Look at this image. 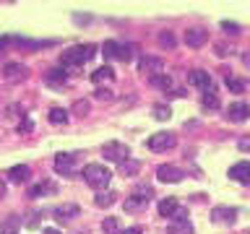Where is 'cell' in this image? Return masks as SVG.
Wrapping results in <instances>:
<instances>
[{
  "instance_id": "cell-43",
  "label": "cell",
  "mask_w": 250,
  "mask_h": 234,
  "mask_svg": "<svg viewBox=\"0 0 250 234\" xmlns=\"http://www.w3.org/2000/svg\"><path fill=\"white\" fill-rule=\"evenodd\" d=\"M78 234H81V232H78Z\"/></svg>"
},
{
  "instance_id": "cell-23",
  "label": "cell",
  "mask_w": 250,
  "mask_h": 234,
  "mask_svg": "<svg viewBox=\"0 0 250 234\" xmlns=\"http://www.w3.org/2000/svg\"><path fill=\"white\" fill-rule=\"evenodd\" d=\"M47 193H55V182H39L29 187V198H39V195H47Z\"/></svg>"
},
{
  "instance_id": "cell-11",
  "label": "cell",
  "mask_w": 250,
  "mask_h": 234,
  "mask_svg": "<svg viewBox=\"0 0 250 234\" xmlns=\"http://www.w3.org/2000/svg\"><path fill=\"white\" fill-rule=\"evenodd\" d=\"M211 218H214L216 224H234V218H237V208L216 206L214 211H211Z\"/></svg>"
},
{
  "instance_id": "cell-17",
  "label": "cell",
  "mask_w": 250,
  "mask_h": 234,
  "mask_svg": "<svg viewBox=\"0 0 250 234\" xmlns=\"http://www.w3.org/2000/svg\"><path fill=\"white\" fill-rule=\"evenodd\" d=\"M44 84L52 86V89H60V86H65V73L60 71V68H55V71H50L47 75H44Z\"/></svg>"
},
{
  "instance_id": "cell-16",
  "label": "cell",
  "mask_w": 250,
  "mask_h": 234,
  "mask_svg": "<svg viewBox=\"0 0 250 234\" xmlns=\"http://www.w3.org/2000/svg\"><path fill=\"white\" fill-rule=\"evenodd\" d=\"M8 180H11V182H16V185L29 182V180H32V169H29L26 164H16V167L8 169Z\"/></svg>"
},
{
  "instance_id": "cell-18",
  "label": "cell",
  "mask_w": 250,
  "mask_h": 234,
  "mask_svg": "<svg viewBox=\"0 0 250 234\" xmlns=\"http://www.w3.org/2000/svg\"><path fill=\"white\" fill-rule=\"evenodd\" d=\"M112 78H115V71H112L110 65H102V68H96V71L92 73L94 84H104V81H112Z\"/></svg>"
},
{
  "instance_id": "cell-9",
  "label": "cell",
  "mask_w": 250,
  "mask_h": 234,
  "mask_svg": "<svg viewBox=\"0 0 250 234\" xmlns=\"http://www.w3.org/2000/svg\"><path fill=\"white\" fill-rule=\"evenodd\" d=\"M206 42H209V32H206V29L195 26V29H188V32H185V44H188V47H195V50H198V47H203Z\"/></svg>"
},
{
  "instance_id": "cell-30",
  "label": "cell",
  "mask_w": 250,
  "mask_h": 234,
  "mask_svg": "<svg viewBox=\"0 0 250 234\" xmlns=\"http://www.w3.org/2000/svg\"><path fill=\"white\" fill-rule=\"evenodd\" d=\"M151 112H154V117H156V120H162V123L172 117V109L167 107V104H154V109H151Z\"/></svg>"
},
{
  "instance_id": "cell-25",
  "label": "cell",
  "mask_w": 250,
  "mask_h": 234,
  "mask_svg": "<svg viewBox=\"0 0 250 234\" xmlns=\"http://www.w3.org/2000/svg\"><path fill=\"white\" fill-rule=\"evenodd\" d=\"M201 104H203L206 109H219V96H216L214 89H206V91H203V96H201Z\"/></svg>"
},
{
  "instance_id": "cell-13",
  "label": "cell",
  "mask_w": 250,
  "mask_h": 234,
  "mask_svg": "<svg viewBox=\"0 0 250 234\" xmlns=\"http://www.w3.org/2000/svg\"><path fill=\"white\" fill-rule=\"evenodd\" d=\"M230 180L240 185H248L250 182V164L248 162H237L234 167H230Z\"/></svg>"
},
{
  "instance_id": "cell-27",
  "label": "cell",
  "mask_w": 250,
  "mask_h": 234,
  "mask_svg": "<svg viewBox=\"0 0 250 234\" xmlns=\"http://www.w3.org/2000/svg\"><path fill=\"white\" fill-rule=\"evenodd\" d=\"M151 86H156V89H164V91H170L172 89V78L167 73H159V75H151Z\"/></svg>"
},
{
  "instance_id": "cell-14",
  "label": "cell",
  "mask_w": 250,
  "mask_h": 234,
  "mask_svg": "<svg viewBox=\"0 0 250 234\" xmlns=\"http://www.w3.org/2000/svg\"><path fill=\"white\" fill-rule=\"evenodd\" d=\"M73 162H76V154H58L55 156V172L58 175H73Z\"/></svg>"
},
{
  "instance_id": "cell-12",
  "label": "cell",
  "mask_w": 250,
  "mask_h": 234,
  "mask_svg": "<svg viewBox=\"0 0 250 234\" xmlns=\"http://www.w3.org/2000/svg\"><path fill=\"white\" fill-rule=\"evenodd\" d=\"M188 84L191 86H198V89H214V81H211V75L206 73V71H191L188 73Z\"/></svg>"
},
{
  "instance_id": "cell-24",
  "label": "cell",
  "mask_w": 250,
  "mask_h": 234,
  "mask_svg": "<svg viewBox=\"0 0 250 234\" xmlns=\"http://www.w3.org/2000/svg\"><path fill=\"white\" fill-rule=\"evenodd\" d=\"M175 211H177V198H162V200H159V214H162V216L170 218Z\"/></svg>"
},
{
  "instance_id": "cell-35",
  "label": "cell",
  "mask_w": 250,
  "mask_h": 234,
  "mask_svg": "<svg viewBox=\"0 0 250 234\" xmlns=\"http://www.w3.org/2000/svg\"><path fill=\"white\" fill-rule=\"evenodd\" d=\"M32 127H34L32 117H21V123H19V133H32Z\"/></svg>"
},
{
  "instance_id": "cell-8",
  "label": "cell",
  "mask_w": 250,
  "mask_h": 234,
  "mask_svg": "<svg viewBox=\"0 0 250 234\" xmlns=\"http://www.w3.org/2000/svg\"><path fill=\"white\" fill-rule=\"evenodd\" d=\"M138 71L141 73H149V78H151V75H159V73H164V60L146 55V57L138 60Z\"/></svg>"
},
{
  "instance_id": "cell-5",
  "label": "cell",
  "mask_w": 250,
  "mask_h": 234,
  "mask_svg": "<svg viewBox=\"0 0 250 234\" xmlns=\"http://www.w3.org/2000/svg\"><path fill=\"white\" fill-rule=\"evenodd\" d=\"M151 200V187H138L131 198H125V211H141L146 208Z\"/></svg>"
},
{
  "instance_id": "cell-7",
  "label": "cell",
  "mask_w": 250,
  "mask_h": 234,
  "mask_svg": "<svg viewBox=\"0 0 250 234\" xmlns=\"http://www.w3.org/2000/svg\"><path fill=\"white\" fill-rule=\"evenodd\" d=\"M26 75H29V68L21 65V63H5V68H3V78L8 81V84H19Z\"/></svg>"
},
{
  "instance_id": "cell-31",
  "label": "cell",
  "mask_w": 250,
  "mask_h": 234,
  "mask_svg": "<svg viewBox=\"0 0 250 234\" xmlns=\"http://www.w3.org/2000/svg\"><path fill=\"white\" fill-rule=\"evenodd\" d=\"M0 234H19V218H16V216H11L8 221L0 226Z\"/></svg>"
},
{
  "instance_id": "cell-40",
  "label": "cell",
  "mask_w": 250,
  "mask_h": 234,
  "mask_svg": "<svg viewBox=\"0 0 250 234\" xmlns=\"http://www.w3.org/2000/svg\"><path fill=\"white\" fill-rule=\"evenodd\" d=\"M5 193H8V187H5V182H3V180H0V200L5 198Z\"/></svg>"
},
{
  "instance_id": "cell-19",
  "label": "cell",
  "mask_w": 250,
  "mask_h": 234,
  "mask_svg": "<svg viewBox=\"0 0 250 234\" xmlns=\"http://www.w3.org/2000/svg\"><path fill=\"white\" fill-rule=\"evenodd\" d=\"M167 234H193L191 221H170L167 224Z\"/></svg>"
},
{
  "instance_id": "cell-4",
  "label": "cell",
  "mask_w": 250,
  "mask_h": 234,
  "mask_svg": "<svg viewBox=\"0 0 250 234\" xmlns=\"http://www.w3.org/2000/svg\"><path fill=\"white\" fill-rule=\"evenodd\" d=\"M175 143H177L175 133H170V130H167V133H154V135L149 138V148L159 154V151H170V148H175Z\"/></svg>"
},
{
  "instance_id": "cell-29",
  "label": "cell",
  "mask_w": 250,
  "mask_h": 234,
  "mask_svg": "<svg viewBox=\"0 0 250 234\" xmlns=\"http://www.w3.org/2000/svg\"><path fill=\"white\" fill-rule=\"evenodd\" d=\"M227 89H230V91H234V94H242V91H245V81H242V78H234V75H227Z\"/></svg>"
},
{
  "instance_id": "cell-34",
  "label": "cell",
  "mask_w": 250,
  "mask_h": 234,
  "mask_svg": "<svg viewBox=\"0 0 250 234\" xmlns=\"http://www.w3.org/2000/svg\"><path fill=\"white\" fill-rule=\"evenodd\" d=\"M73 112H76V115H81V117H83V115L89 112V102H86V99H78V102L73 104Z\"/></svg>"
},
{
  "instance_id": "cell-36",
  "label": "cell",
  "mask_w": 250,
  "mask_h": 234,
  "mask_svg": "<svg viewBox=\"0 0 250 234\" xmlns=\"http://www.w3.org/2000/svg\"><path fill=\"white\" fill-rule=\"evenodd\" d=\"M94 96H96L99 102H110V99H112V91H110V89H96Z\"/></svg>"
},
{
  "instance_id": "cell-20",
  "label": "cell",
  "mask_w": 250,
  "mask_h": 234,
  "mask_svg": "<svg viewBox=\"0 0 250 234\" xmlns=\"http://www.w3.org/2000/svg\"><path fill=\"white\" fill-rule=\"evenodd\" d=\"M138 169H141V162H138V159H125V162H120V175H123V177L138 175Z\"/></svg>"
},
{
  "instance_id": "cell-6",
  "label": "cell",
  "mask_w": 250,
  "mask_h": 234,
  "mask_svg": "<svg viewBox=\"0 0 250 234\" xmlns=\"http://www.w3.org/2000/svg\"><path fill=\"white\" fill-rule=\"evenodd\" d=\"M156 177H159V182H172L175 185L185 177V172L180 167H175V164H162V167L156 169Z\"/></svg>"
},
{
  "instance_id": "cell-32",
  "label": "cell",
  "mask_w": 250,
  "mask_h": 234,
  "mask_svg": "<svg viewBox=\"0 0 250 234\" xmlns=\"http://www.w3.org/2000/svg\"><path fill=\"white\" fill-rule=\"evenodd\" d=\"M159 44H162V47H175V34H172V32H162V34H159Z\"/></svg>"
},
{
  "instance_id": "cell-22",
  "label": "cell",
  "mask_w": 250,
  "mask_h": 234,
  "mask_svg": "<svg viewBox=\"0 0 250 234\" xmlns=\"http://www.w3.org/2000/svg\"><path fill=\"white\" fill-rule=\"evenodd\" d=\"M135 52H138L135 44H117V60H123V63H131L135 57Z\"/></svg>"
},
{
  "instance_id": "cell-39",
  "label": "cell",
  "mask_w": 250,
  "mask_h": 234,
  "mask_svg": "<svg viewBox=\"0 0 250 234\" xmlns=\"http://www.w3.org/2000/svg\"><path fill=\"white\" fill-rule=\"evenodd\" d=\"M120 234H143V229L141 226H128V229H123Z\"/></svg>"
},
{
  "instance_id": "cell-33",
  "label": "cell",
  "mask_w": 250,
  "mask_h": 234,
  "mask_svg": "<svg viewBox=\"0 0 250 234\" xmlns=\"http://www.w3.org/2000/svg\"><path fill=\"white\" fill-rule=\"evenodd\" d=\"M102 52H104V57H107V60H110V57H117V42H112V39L104 42Z\"/></svg>"
},
{
  "instance_id": "cell-21",
  "label": "cell",
  "mask_w": 250,
  "mask_h": 234,
  "mask_svg": "<svg viewBox=\"0 0 250 234\" xmlns=\"http://www.w3.org/2000/svg\"><path fill=\"white\" fill-rule=\"evenodd\" d=\"M115 200H117V193H112V190H102V193H96V198H94V203L99 208H110Z\"/></svg>"
},
{
  "instance_id": "cell-2",
  "label": "cell",
  "mask_w": 250,
  "mask_h": 234,
  "mask_svg": "<svg viewBox=\"0 0 250 234\" xmlns=\"http://www.w3.org/2000/svg\"><path fill=\"white\" fill-rule=\"evenodd\" d=\"M83 180H86V185H92L94 190H104V187L110 185L112 180V172L104 167V164H86L83 167Z\"/></svg>"
},
{
  "instance_id": "cell-28",
  "label": "cell",
  "mask_w": 250,
  "mask_h": 234,
  "mask_svg": "<svg viewBox=\"0 0 250 234\" xmlns=\"http://www.w3.org/2000/svg\"><path fill=\"white\" fill-rule=\"evenodd\" d=\"M102 232L104 234H120V221H117L115 216H107L102 221Z\"/></svg>"
},
{
  "instance_id": "cell-41",
  "label": "cell",
  "mask_w": 250,
  "mask_h": 234,
  "mask_svg": "<svg viewBox=\"0 0 250 234\" xmlns=\"http://www.w3.org/2000/svg\"><path fill=\"white\" fill-rule=\"evenodd\" d=\"M42 234H60L58 229H42Z\"/></svg>"
},
{
  "instance_id": "cell-1",
  "label": "cell",
  "mask_w": 250,
  "mask_h": 234,
  "mask_svg": "<svg viewBox=\"0 0 250 234\" xmlns=\"http://www.w3.org/2000/svg\"><path fill=\"white\" fill-rule=\"evenodd\" d=\"M96 55V44H73V47H68L63 55H60V68L63 71H73V68H78L83 63H89Z\"/></svg>"
},
{
  "instance_id": "cell-15",
  "label": "cell",
  "mask_w": 250,
  "mask_h": 234,
  "mask_svg": "<svg viewBox=\"0 0 250 234\" xmlns=\"http://www.w3.org/2000/svg\"><path fill=\"white\" fill-rule=\"evenodd\" d=\"M52 214H55L58 221H71V218H76V216L81 214V208L76 206V203H63V206H58Z\"/></svg>"
},
{
  "instance_id": "cell-26",
  "label": "cell",
  "mask_w": 250,
  "mask_h": 234,
  "mask_svg": "<svg viewBox=\"0 0 250 234\" xmlns=\"http://www.w3.org/2000/svg\"><path fill=\"white\" fill-rule=\"evenodd\" d=\"M68 115H71L68 109L52 107V109H50V123H52V125H65V123H68Z\"/></svg>"
},
{
  "instance_id": "cell-42",
  "label": "cell",
  "mask_w": 250,
  "mask_h": 234,
  "mask_svg": "<svg viewBox=\"0 0 250 234\" xmlns=\"http://www.w3.org/2000/svg\"><path fill=\"white\" fill-rule=\"evenodd\" d=\"M5 44H8V39H0V50H3V47H5Z\"/></svg>"
},
{
  "instance_id": "cell-3",
  "label": "cell",
  "mask_w": 250,
  "mask_h": 234,
  "mask_svg": "<svg viewBox=\"0 0 250 234\" xmlns=\"http://www.w3.org/2000/svg\"><path fill=\"white\" fill-rule=\"evenodd\" d=\"M102 156L107 162H125V159H131V151H128L125 143H120V141H107L102 146Z\"/></svg>"
},
{
  "instance_id": "cell-10",
  "label": "cell",
  "mask_w": 250,
  "mask_h": 234,
  "mask_svg": "<svg viewBox=\"0 0 250 234\" xmlns=\"http://www.w3.org/2000/svg\"><path fill=\"white\" fill-rule=\"evenodd\" d=\"M248 115H250V107L245 102H234L227 107V120H230V123H245Z\"/></svg>"
},
{
  "instance_id": "cell-37",
  "label": "cell",
  "mask_w": 250,
  "mask_h": 234,
  "mask_svg": "<svg viewBox=\"0 0 250 234\" xmlns=\"http://www.w3.org/2000/svg\"><path fill=\"white\" fill-rule=\"evenodd\" d=\"M222 29H224V32H230V34H240V26L234 24V21H222Z\"/></svg>"
},
{
  "instance_id": "cell-38",
  "label": "cell",
  "mask_w": 250,
  "mask_h": 234,
  "mask_svg": "<svg viewBox=\"0 0 250 234\" xmlns=\"http://www.w3.org/2000/svg\"><path fill=\"white\" fill-rule=\"evenodd\" d=\"M170 218H172V221H188V211L177 206V211H175V214H172Z\"/></svg>"
}]
</instances>
